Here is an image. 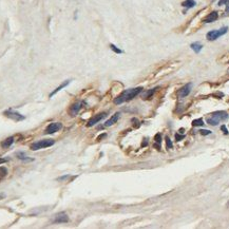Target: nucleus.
<instances>
[{
	"label": "nucleus",
	"mask_w": 229,
	"mask_h": 229,
	"mask_svg": "<svg viewBox=\"0 0 229 229\" xmlns=\"http://www.w3.org/2000/svg\"><path fill=\"white\" fill-rule=\"evenodd\" d=\"M141 92H143V88L141 87L125 90L121 94H119L117 97L114 98V104L115 105H121V104H123L125 102H130L134 97H136L138 94H141Z\"/></svg>",
	"instance_id": "nucleus-1"
},
{
	"label": "nucleus",
	"mask_w": 229,
	"mask_h": 229,
	"mask_svg": "<svg viewBox=\"0 0 229 229\" xmlns=\"http://www.w3.org/2000/svg\"><path fill=\"white\" fill-rule=\"evenodd\" d=\"M55 144V141L54 139H41L39 141H36L34 144L31 145V150L33 151H37L40 150V149H43V148H48L50 146H53Z\"/></svg>",
	"instance_id": "nucleus-2"
},
{
	"label": "nucleus",
	"mask_w": 229,
	"mask_h": 229,
	"mask_svg": "<svg viewBox=\"0 0 229 229\" xmlns=\"http://www.w3.org/2000/svg\"><path fill=\"white\" fill-rule=\"evenodd\" d=\"M3 114H4V116H7V117H9L10 119H12V121H23V119H26V116H24V115L20 114L19 112L15 111V110L12 108L5 110V111L3 112Z\"/></svg>",
	"instance_id": "nucleus-3"
},
{
	"label": "nucleus",
	"mask_w": 229,
	"mask_h": 229,
	"mask_svg": "<svg viewBox=\"0 0 229 229\" xmlns=\"http://www.w3.org/2000/svg\"><path fill=\"white\" fill-rule=\"evenodd\" d=\"M228 31V28L227 26H224L222 29L220 30H216V31H210V32L207 33V39L210 40V41H212V40H216L218 39L220 36H222L224 34H226Z\"/></svg>",
	"instance_id": "nucleus-4"
},
{
	"label": "nucleus",
	"mask_w": 229,
	"mask_h": 229,
	"mask_svg": "<svg viewBox=\"0 0 229 229\" xmlns=\"http://www.w3.org/2000/svg\"><path fill=\"white\" fill-rule=\"evenodd\" d=\"M86 105H87V102L85 100H78V102H74L70 107V114H71V116H76L82 108H85Z\"/></svg>",
	"instance_id": "nucleus-5"
},
{
	"label": "nucleus",
	"mask_w": 229,
	"mask_h": 229,
	"mask_svg": "<svg viewBox=\"0 0 229 229\" xmlns=\"http://www.w3.org/2000/svg\"><path fill=\"white\" fill-rule=\"evenodd\" d=\"M62 128L61 123H51L46 126V130H44V133L46 134H53V133H56L57 131H59Z\"/></svg>",
	"instance_id": "nucleus-6"
},
{
	"label": "nucleus",
	"mask_w": 229,
	"mask_h": 229,
	"mask_svg": "<svg viewBox=\"0 0 229 229\" xmlns=\"http://www.w3.org/2000/svg\"><path fill=\"white\" fill-rule=\"evenodd\" d=\"M107 113L106 112H104V113H99V114H96L95 116H93V117L90 119V121H88V124H87V127H92V126H94V125H96L97 123H99L100 121H102V119H105L106 117H107Z\"/></svg>",
	"instance_id": "nucleus-7"
},
{
	"label": "nucleus",
	"mask_w": 229,
	"mask_h": 229,
	"mask_svg": "<svg viewBox=\"0 0 229 229\" xmlns=\"http://www.w3.org/2000/svg\"><path fill=\"white\" fill-rule=\"evenodd\" d=\"M69 222V216H67L65 212H60L55 216V219L53 220L54 224H62V223H68Z\"/></svg>",
	"instance_id": "nucleus-8"
},
{
	"label": "nucleus",
	"mask_w": 229,
	"mask_h": 229,
	"mask_svg": "<svg viewBox=\"0 0 229 229\" xmlns=\"http://www.w3.org/2000/svg\"><path fill=\"white\" fill-rule=\"evenodd\" d=\"M191 89H192V84L189 82V84H187V85L184 86L182 89H180L178 92H177V94H178L180 97H186V96H188V95L190 94Z\"/></svg>",
	"instance_id": "nucleus-9"
},
{
	"label": "nucleus",
	"mask_w": 229,
	"mask_h": 229,
	"mask_svg": "<svg viewBox=\"0 0 229 229\" xmlns=\"http://www.w3.org/2000/svg\"><path fill=\"white\" fill-rule=\"evenodd\" d=\"M119 116H121V113H119V112H116V113H115V114L113 115L109 121H107L105 124H104V127H110V126H112V125H114L115 123L119 119Z\"/></svg>",
	"instance_id": "nucleus-10"
},
{
	"label": "nucleus",
	"mask_w": 229,
	"mask_h": 229,
	"mask_svg": "<svg viewBox=\"0 0 229 229\" xmlns=\"http://www.w3.org/2000/svg\"><path fill=\"white\" fill-rule=\"evenodd\" d=\"M72 81V80H71V79H68V80H65V81L62 82L61 85L59 86V87H57V88L55 89V90H54V91L53 92H51V93H50V97H52V96H54V95L56 94V93H58L59 91H60V90H62V89L63 88H65V87H67V86H69L70 85V82Z\"/></svg>",
	"instance_id": "nucleus-11"
},
{
	"label": "nucleus",
	"mask_w": 229,
	"mask_h": 229,
	"mask_svg": "<svg viewBox=\"0 0 229 229\" xmlns=\"http://www.w3.org/2000/svg\"><path fill=\"white\" fill-rule=\"evenodd\" d=\"M219 18V15L216 12H212V13H210L208 16L205 17V19H204V22L205 23H210V22H213V21H216V19Z\"/></svg>",
	"instance_id": "nucleus-12"
},
{
	"label": "nucleus",
	"mask_w": 229,
	"mask_h": 229,
	"mask_svg": "<svg viewBox=\"0 0 229 229\" xmlns=\"http://www.w3.org/2000/svg\"><path fill=\"white\" fill-rule=\"evenodd\" d=\"M212 116L216 117L218 119H220V121H226V119L228 118V114H227V113H226L225 111L214 112V113H212Z\"/></svg>",
	"instance_id": "nucleus-13"
},
{
	"label": "nucleus",
	"mask_w": 229,
	"mask_h": 229,
	"mask_svg": "<svg viewBox=\"0 0 229 229\" xmlns=\"http://www.w3.org/2000/svg\"><path fill=\"white\" fill-rule=\"evenodd\" d=\"M14 143V136H11V137H7V139H4L2 143H1V146L2 148H10Z\"/></svg>",
	"instance_id": "nucleus-14"
},
{
	"label": "nucleus",
	"mask_w": 229,
	"mask_h": 229,
	"mask_svg": "<svg viewBox=\"0 0 229 229\" xmlns=\"http://www.w3.org/2000/svg\"><path fill=\"white\" fill-rule=\"evenodd\" d=\"M17 157H18L20 160H22V162H33V160H34V158H32V157L26 156L24 152H18V153H17Z\"/></svg>",
	"instance_id": "nucleus-15"
},
{
	"label": "nucleus",
	"mask_w": 229,
	"mask_h": 229,
	"mask_svg": "<svg viewBox=\"0 0 229 229\" xmlns=\"http://www.w3.org/2000/svg\"><path fill=\"white\" fill-rule=\"evenodd\" d=\"M206 123L207 124L211 125V126H218L220 123V119H218L216 117H214V116H211V117H208L206 119Z\"/></svg>",
	"instance_id": "nucleus-16"
},
{
	"label": "nucleus",
	"mask_w": 229,
	"mask_h": 229,
	"mask_svg": "<svg viewBox=\"0 0 229 229\" xmlns=\"http://www.w3.org/2000/svg\"><path fill=\"white\" fill-rule=\"evenodd\" d=\"M191 49L194 51L195 53H200L201 52V50L203 49V46L201 44V43H199V42H194V43H191Z\"/></svg>",
	"instance_id": "nucleus-17"
},
{
	"label": "nucleus",
	"mask_w": 229,
	"mask_h": 229,
	"mask_svg": "<svg viewBox=\"0 0 229 229\" xmlns=\"http://www.w3.org/2000/svg\"><path fill=\"white\" fill-rule=\"evenodd\" d=\"M182 5L187 7V9H191V7H193L195 5V1L194 0H185L183 3H182Z\"/></svg>",
	"instance_id": "nucleus-18"
},
{
	"label": "nucleus",
	"mask_w": 229,
	"mask_h": 229,
	"mask_svg": "<svg viewBox=\"0 0 229 229\" xmlns=\"http://www.w3.org/2000/svg\"><path fill=\"white\" fill-rule=\"evenodd\" d=\"M157 88H154V89H151V90H149V91H146L143 94V98L144 99H148V98H150L151 96H152V94H154V92L156 91Z\"/></svg>",
	"instance_id": "nucleus-19"
},
{
	"label": "nucleus",
	"mask_w": 229,
	"mask_h": 229,
	"mask_svg": "<svg viewBox=\"0 0 229 229\" xmlns=\"http://www.w3.org/2000/svg\"><path fill=\"white\" fill-rule=\"evenodd\" d=\"M192 125L193 126H195V127H199V126H203L204 125V121L202 118H197V119H194L192 121Z\"/></svg>",
	"instance_id": "nucleus-20"
},
{
	"label": "nucleus",
	"mask_w": 229,
	"mask_h": 229,
	"mask_svg": "<svg viewBox=\"0 0 229 229\" xmlns=\"http://www.w3.org/2000/svg\"><path fill=\"white\" fill-rule=\"evenodd\" d=\"M110 49H111L113 52L116 53V54H121V53H123V51H121V49H118L117 46H115V44H113V43H111V44H110Z\"/></svg>",
	"instance_id": "nucleus-21"
},
{
	"label": "nucleus",
	"mask_w": 229,
	"mask_h": 229,
	"mask_svg": "<svg viewBox=\"0 0 229 229\" xmlns=\"http://www.w3.org/2000/svg\"><path fill=\"white\" fill-rule=\"evenodd\" d=\"M7 174V169L4 167H0V180L3 178L5 175Z\"/></svg>",
	"instance_id": "nucleus-22"
},
{
	"label": "nucleus",
	"mask_w": 229,
	"mask_h": 229,
	"mask_svg": "<svg viewBox=\"0 0 229 229\" xmlns=\"http://www.w3.org/2000/svg\"><path fill=\"white\" fill-rule=\"evenodd\" d=\"M165 141H166V144H167V148H168V149H171V148L173 147V145H172V141H170V138L168 137V136L166 138H165Z\"/></svg>",
	"instance_id": "nucleus-23"
},
{
	"label": "nucleus",
	"mask_w": 229,
	"mask_h": 229,
	"mask_svg": "<svg viewBox=\"0 0 229 229\" xmlns=\"http://www.w3.org/2000/svg\"><path fill=\"white\" fill-rule=\"evenodd\" d=\"M155 141H156L157 144H160V143H162V135H160V133H157V134L155 135Z\"/></svg>",
	"instance_id": "nucleus-24"
},
{
	"label": "nucleus",
	"mask_w": 229,
	"mask_h": 229,
	"mask_svg": "<svg viewBox=\"0 0 229 229\" xmlns=\"http://www.w3.org/2000/svg\"><path fill=\"white\" fill-rule=\"evenodd\" d=\"M201 134H202V135H209V134H211V131H209V130H201Z\"/></svg>",
	"instance_id": "nucleus-25"
},
{
	"label": "nucleus",
	"mask_w": 229,
	"mask_h": 229,
	"mask_svg": "<svg viewBox=\"0 0 229 229\" xmlns=\"http://www.w3.org/2000/svg\"><path fill=\"white\" fill-rule=\"evenodd\" d=\"M185 137V135H180V134H175V138H176V141H182L183 138Z\"/></svg>",
	"instance_id": "nucleus-26"
},
{
	"label": "nucleus",
	"mask_w": 229,
	"mask_h": 229,
	"mask_svg": "<svg viewBox=\"0 0 229 229\" xmlns=\"http://www.w3.org/2000/svg\"><path fill=\"white\" fill-rule=\"evenodd\" d=\"M221 129H222V131L224 132V134H228V130H227V128H226V126H221Z\"/></svg>",
	"instance_id": "nucleus-27"
},
{
	"label": "nucleus",
	"mask_w": 229,
	"mask_h": 229,
	"mask_svg": "<svg viewBox=\"0 0 229 229\" xmlns=\"http://www.w3.org/2000/svg\"><path fill=\"white\" fill-rule=\"evenodd\" d=\"M7 162H9V160H7V158H0V165L7 163Z\"/></svg>",
	"instance_id": "nucleus-28"
},
{
	"label": "nucleus",
	"mask_w": 229,
	"mask_h": 229,
	"mask_svg": "<svg viewBox=\"0 0 229 229\" xmlns=\"http://www.w3.org/2000/svg\"><path fill=\"white\" fill-rule=\"evenodd\" d=\"M228 0H220L219 1V5H223V4H225Z\"/></svg>",
	"instance_id": "nucleus-29"
},
{
	"label": "nucleus",
	"mask_w": 229,
	"mask_h": 229,
	"mask_svg": "<svg viewBox=\"0 0 229 229\" xmlns=\"http://www.w3.org/2000/svg\"><path fill=\"white\" fill-rule=\"evenodd\" d=\"M226 12H227V13H229V1H227V2H226Z\"/></svg>",
	"instance_id": "nucleus-30"
},
{
	"label": "nucleus",
	"mask_w": 229,
	"mask_h": 229,
	"mask_svg": "<svg viewBox=\"0 0 229 229\" xmlns=\"http://www.w3.org/2000/svg\"><path fill=\"white\" fill-rule=\"evenodd\" d=\"M4 197H5V194L4 193H0V200H2Z\"/></svg>",
	"instance_id": "nucleus-31"
},
{
	"label": "nucleus",
	"mask_w": 229,
	"mask_h": 229,
	"mask_svg": "<svg viewBox=\"0 0 229 229\" xmlns=\"http://www.w3.org/2000/svg\"><path fill=\"white\" fill-rule=\"evenodd\" d=\"M227 205H228V206H229V202H228V203H227Z\"/></svg>",
	"instance_id": "nucleus-32"
}]
</instances>
